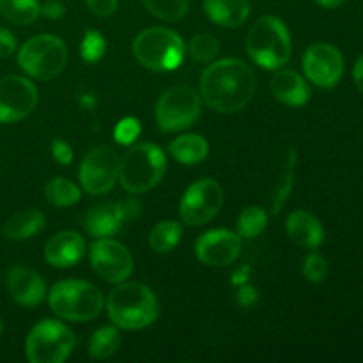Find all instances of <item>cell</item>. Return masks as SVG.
Masks as SVG:
<instances>
[{
  "mask_svg": "<svg viewBox=\"0 0 363 363\" xmlns=\"http://www.w3.org/2000/svg\"><path fill=\"white\" fill-rule=\"evenodd\" d=\"M257 80L247 62L223 59L213 62L201 78V94L209 108L220 113L243 110L254 98Z\"/></svg>",
  "mask_w": 363,
  "mask_h": 363,
  "instance_id": "1",
  "label": "cell"
},
{
  "mask_svg": "<svg viewBox=\"0 0 363 363\" xmlns=\"http://www.w3.org/2000/svg\"><path fill=\"white\" fill-rule=\"evenodd\" d=\"M108 318L117 328L140 330L158 319V298L149 287L137 282H121L106 300Z\"/></svg>",
  "mask_w": 363,
  "mask_h": 363,
  "instance_id": "2",
  "label": "cell"
},
{
  "mask_svg": "<svg viewBox=\"0 0 363 363\" xmlns=\"http://www.w3.org/2000/svg\"><path fill=\"white\" fill-rule=\"evenodd\" d=\"M247 50L250 59L264 69H280L293 53L289 28L280 18L261 16L248 30Z\"/></svg>",
  "mask_w": 363,
  "mask_h": 363,
  "instance_id": "3",
  "label": "cell"
},
{
  "mask_svg": "<svg viewBox=\"0 0 363 363\" xmlns=\"http://www.w3.org/2000/svg\"><path fill=\"white\" fill-rule=\"evenodd\" d=\"M167 158L162 147L151 142L133 145L119 160V181L130 194H145L162 181Z\"/></svg>",
  "mask_w": 363,
  "mask_h": 363,
  "instance_id": "4",
  "label": "cell"
},
{
  "mask_svg": "<svg viewBox=\"0 0 363 363\" xmlns=\"http://www.w3.org/2000/svg\"><path fill=\"white\" fill-rule=\"evenodd\" d=\"M48 303L57 318L85 323L99 315L103 308V294L98 287L84 280H62L52 287Z\"/></svg>",
  "mask_w": 363,
  "mask_h": 363,
  "instance_id": "5",
  "label": "cell"
},
{
  "mask_svg": "<svg viewBox=\"0 0 363 363\" xmlns=\"http://www.w3.org/2000/svg\"><path fill=\"white\" fill-rule=\"evenodd\" d=\"M133 55L152 71H174L184 59V43L179 34L167 27L145 28L135 38Z\"/></svg>",
  "mask_w": 363,
  "mask_h": 363,
  "instance_id": "6",
  "label": "cell"
},
{
  "mask_svg": "<svg viewBox=\"0 0 363 363\" xmlns=\"http://www.w3.org/2000/svg\"><path fill=\"white\" fill-rule=\"evenodd\" d=\"M18 64L28 77L35 80H50L66 67L67 48L57 35H35L20 48Z\"/></svg>",
  "mask_w": 363,
  "mask_h": 363,
  "instance_id": "7",
  "label": "cell"
},
{
  "mask_svg": "<svg viewBox=\"0 0 363 363\" xmlns=\"http://www.w3.org/2000/svg\"><path fill=\"white\" fill-rule=\"evenodd\" d=\"M73 332L60 321L45 319L38 323L25 340V353L32 363H60L74 350Z\"/></svg>",
  "mask_w": 363,
  "mask_h": 363,
  "instance_id": "8",
  "label": "cell"
},
{
  "mask_svg": "<svg viewBox=\"0 0 363 363\" xmlns=\"http://www.w3.org/2000/svg\"><path fill=\"white\" fill-rule=\"evenodd\" d=\"M202 110L201 96L188 85H176L162 94L156 103V123L167 133L190 128Z\"/></svg>",
  "mask_w": 363,
  "mask_h": 363,
  "instance_id": "9",
  "label": "cell"
},
{
  "mask_svg": "<svg viewBox=\"0 0 363 363\" xmlns=\"http://www.w3.org/2000/svg\"><path fill=\"white\" fill-rule=\"evenodd\" d=\"M223 204V190L215 179L195 181L184 191L179 204V216L186 225L201 227L218 215Z\"/></svg>",
  "mask_w": 363,
  "mask_h": 363,
  "instance_id": "10",
  "label": "cell"
},
{
  "mask_svg": "<svg viewBox=\"0 0 363 363\" xmlns=\"http://www.w3.org/2000/svg\"><path fill=\"white\" fill-rule=\"evenodd\" d=\"M78 176L87 194L101 195L112 190L119 179V158L116 151L108 145L91 149L82 160Z\"/></svg>",
  "mask_w": 363,
  "mask_h": 363,
  "instance_id": "11",
  "label": "cell"
},
{
  "mask_svg": "<svg viewBox=\"0 0 363 363\" xmlns=\"http://www.w3.org/2000/svg\"><path fill=\"white\" fill-rule=\"evenodd\" d=\"M91 266L99 279L121 284L133 272V257L124 245L112 238H98L89 250Z\"/></svg>",
  "mask_w": 363,
  "mask_h": 363,
  "instance_id": "12",
  "label": "cell"
},
{
  "mask_svg": "<svg viewBox=\"0 0 363 363\" xmlns=\"http://www.w3.org/2000/svg\"><path fill=\"white\" fill-rule=\"evenodd\" d=\"M38 89L25 77L11 74L0 78V123L25 119L38 105Z\"/></svg>",
  "mask_w": 363,
  "mask_h": 363,
  "instance_id": "13",
  "label": "cell"
},
{
  "mask_svg": "<svg viewBox=\"0 0 363 363\" xmlns=\"http://www.w3.org/2000/svg\"><path fill=\"white\" fill-rule=\"evenodd\" d=\"M303 71L305 77L318 87H335L344 74L342 53L328 43H315L305 52Z\"/></svg>",
  "mask_w": 363,
  "mask_h": 363,
  "instance_id": "14",
  "label": "cell"
},
{
  "mask_svg": "<svg viewBox=\"0 0 363 363\" xmlns=\"http://www.w3.org/2000/svg\"><path fill=\"white\" fill-rule=\"evenodd\" d=\"M140 215V204L133 199L119 202H103L89 209L85 216V229L96 238H110L123 229L124 223Z\"/></svg>",
  "mask_w": 363,
  "mask_h": 363,
  "instance_id": "15",
  "label": "cell"
},
{
  "mask_svg": "<svg viewBox=\"0 0 363 363\" xmlns=\"http://www.w3.org/2000/svg\"><path fill=\"white\" fill-rule=\"evenodd\" d=\"M195 254L206 266L222 268L233 264L241 254V236L227 229L204 233L195 243Z\"/></svg>",
  "mask_w": 363,
  "mask_h": 363,
  "instance_id": "16",
  "label": "cell"
},
{
  "mask_svg": "<svg viewBox=\"0 0 363 363\" xmlns=\"http://www.w3.org/2000/svg\"><path fill=\"white\" fill-rule=\"evenodd\" d=\"M7 291H9V296L23 307H35L46 296L43 277L27 266H14L7 273Z\"/></svg>",
  "mask_w": 363,
  "mask_h": 363,
  "instance_id": "17",
  "label": "cell"
},
{
  "mask_svg": "<svg viewBox=\"0 0 363 363\" xmlns=\"http://www.w3.org/2000/svg\"><path fill=\"white\" fill-rule=\"evenodd\" d=\"M85 252V241L77 230H62L50 238L45 245V259L55 268H71Z\"/></svg>",
  "mask_w": 363,
  "mask_h": 363,
  "instance_id": "18",
  "label": "cell"
},
{
  "mask_svg": "<svg viewBox=\"0 0 363 363\" xmlns=\"http://www.w3.org/2000/svg\"><path fill=\"white\" fill-rule=\"evenodd\" d=\"M286 229L291 241L301 248H318L325 241L323 223L319 222L318 216L303 211V209L291 213L289 218H287Z\"/></svg>",
  "mask_w": 363,
  "mask_h": 363,
  "instance_id": "19",
  "label": "cell"
},
{
  "mask_svg": "<svg viewBox=\"0 0 363 363\" xmlns=\"http://www.w3.org/2000/svg\"><path fill=\"white\" fill-rule=\"evenodd\" d=\"M272 92L280 103L289 106H303L311 99V87L305 78L293 69L277 71L272 78Z\"/></svg>",
  "mask_w": 363,
  "mask_h": 363,
  "instance_id": "20",
  "label": "cell"
},
{
  "mask_svg": "<svg viewBox=\"0 0 363 363\" xmlns=\"http://www.w3.org/2000/svg\"><path fill=\"white\" fill-rule=\"evenodd\" d=\"M204 13L216 25L236 28L250 16V0H204Z\"/></svg>",
  "mask_w": 363,
  "mask_h": 363,
  "instance_id": "21",
  "label": "cell"
},
{
  "mask_svg": "<svg viewBox=\"0 0 363 363\" xmlns=\"http://www.w3.org/2000/svg\"><path fill=\"white\" fill-rule=\"evenodd\" d=\"M45 222V215L39 209H23L7 220L4 225V234L14 241L28 240V238L35 236L39 230H43Z\"/></svg>",
  "mask_w": 363,
  "mask_h": 363,
  "instance_id": "22",
  "label": "cell"
},
{
  "mask_svg": "<svg viewBox=\"0 0 363 363\" xmlns=\"http://www.w3.org/2000/svg\"><path fill=\"white\" fill-rule=\"evenodd\" d=\"M169 151L174 160L184 165H194V163L202 162L209 152V144L201 135H181L172 144L169 145Z\"/></svg>",
  "mask_w": 363,
  "mask_h": 363,
  "instance_id": "23",
  "label": "cell"
},
{
  "mask_svg": "<svg viewBox=\"0 0 363 363\" xmlns=\"http://www.w3.org/2000/svg\"><path fill=\"white\" fill-rule=\"evenodd\" d=\"M181 236H183L181 223L174 222V220H165V222H160L158 225L152 227V230L149 233V247L156 254H169L179 243Z\"/></svg>",
  "mask_w": 363,
  "mask_h": 363,
  "instance_id": "24",
  "label": "cell"
},
{
  "mask_svg": "<svg viewBox=\"0 0 363 363\" xmlns=\"http://www.w3.org/2000/svg\"><path fill=\"white\" fill-rule=\"evenodd\" d=\"M121 340L123 337L116 326H103L98 332L92 333L91 340H89V354L96 360H106L116 354L121 346Z\"/></svg>",
  "mask_w": 363,
  "mask_h": 363,
  "instance_id": "25",
  "label": "cell"
},
{
  "mask_svg": "<svg viewBox=\"0 0 363 363\" xmlns=\"http://www.w3.org/2000/svg\"><path fill=\"white\" fill-rule=\"evenodd\" d=\"M45 197L50 204L57 206V208H67L80 201L82 191L73 181L66 179V177H55L46 184Z\"/></svg>",
  "mask_w": 363,
  "mask_h": 363,
  "instance_id": "26",
  "label": "cell"
},
{
  "mask_svg": "<svg viewBox=\"0 0 363 363\" xmlns=\"http://www.w3.org/2000/svg\"><path fill=\"white\" fill-rule=\"evenodd\" d=\"M0 13L16 25H30L41 14L38 0H0Z\"/></svg>",
  "mask_w": 363,
  "mask_h": 363,
  "instance_id": "27",
  "label": "cell"
},
{
  "mask_svg": "<svg viewBox=\"0 0 363 363\" xmlns=\"http://www.w3.org/2000/svg\"><path fill=\"white\" fill-rule=\"evenodd\" d=\"M236 225L241 238L252 240V238H257L266 229V225H268V215L259 206H250V208H245L240 213Z\"/></svg>",
  "mask_w": 363,
  "mask_h": 363,
  "instance_id": "28",
  "label": "cell"
},
{
  "mask_svg": "<svg viewBox=\"0 0 363 363\" xmlns=\"http://www.w3.org/2000/svg\"><path fill=\"white\" fill-rule=\"evenodd\" d=\"M144 6L160 20L177 21L186 16L190 0H144Z\"/></svg>",
  "mask_w": 363,
  "mask_h": 363,
  "instance_id": "29",
  "label": "cell"
},
{
  "mask_svg": "<svg viewBox=\"0 0 363 363\" xmlns=\"http://www.w3.org/2000/svg\"><path fill=\"white\" fill-rule=\"evenodd\" d=\"M188 52L194 57L197 62L208 64L218 55L220 43L215 35L211 34H197L191 38L190 45H188Z\"/></svg>",
  "mask_w": 363,
  "mask_h": 363,
  "instance_id": "30",
  "label": "cell"
},
{
  "mask_svg": "<svg viewBox=\"0 0 363 363\" xmlns=\"http://www.w3.org/2000/svg\"><path fill=\"white\" fill-rule=\"evenodd\" d=\"M294 167H296V151H294V149H289L286 169H284V176L282 179H280L279 186H277L275 194H273L272 211L275 213V215L282 209L284 202L287 201V197H289L291 194V188H293V183H294Z\"/></svg>",
  "mask_w": 363,
  "mask_h": 363,
  "instance_id": "31",
  "label": "cell"
},
{
  "mask_svg": "<svg viewBox=\"0 0 363 363\" xmlns=\"http://www.w3.org/2000/svg\"><path fill=\"white\" fill-rule=\"evenodd\" d=\"M106 52V41L98 30H87L80 45V55L87 62H98Z\"/></svg>",
  "mask_w": 363,
  "mask_h": 363,
  "instance_id": "32",
  "label": "cell"
},
{
  "mask_svg": "<svg viewBox=\"0 0 363 363\" xmlns=\"http://www.w3.org/2000/svg\"><path fill=\"white\" fill-rule=\"evenodd\" d=\"M328 275V262L323 255L308 254L303 261V277L308 282L319 284Z\"/></svg>",
  "mask_w": 363,
  "mask_h": 363,
  "instance_id": "33",
  "label": "cell"
},
{
  "mask_svg": "<svg viewBox=\"0 0 363 363\" xmlns=\"http://www.w3.org/2000/svg\"><path fill=\"white\" fill-rule=\"evenodd\" d=\"M140 131V121L135 119V117H124V119H121L119 123H117L116 130H113V137H116L117 144L130 145L137 140Z\"/></svg>",
  "mask_w": 363,
  "mask_h": 363,
  "instance_id": "34",
  "label": "cell"
},
{
  "mask_svg": "<svg viewBox=\"0 0 363 363\" xmlns=\"http://www.w3.org/2000/svg\"><path fill=\"white\" fill-rule=\"evenodd\" d=\"M52 155L60 165H69L73 162V149H71L67 142L60 140V138H55L52 142Z\"/></svg>",
  "mask_w": 363,
  "mask_h": 363,
  "instance_id": "35",
  "label": "cell"
},
{
  "mask_svg": "<svg viewBox=\"0 0 363 363\" xmlns=\"http://www.w3.org/2000/svg\"><path fill=\"white\" fill-rule=\"evenodd\" d=\"M85 2H87V7L91 9V13L101 18L116 13L117 6H119V0H85Z\"/></svg>",
  "mask_w": 363,
  "mask_h": 363,
  "instance_id": "36",
  "label": "cell"
},
{
  "mask_svg": "<svg viewBox=\"0 0 363 363\" xmlns=\"http://www.w3.org/2000/svg\"><path fill=\"white\" fill-rule=\"evenodd\" d=\"M16 52V39L6 28H0V59L11 57Z\"/></svg>",
  "mask_w": 363,
  "mask_h": 363,
  "instance_id": "37",
  "label": "cell"
},
{
  "mask_svg": "<svg viewBox=\"0 0 363 363\" xmlns=\"http://www.w3.org/2000/svg\"><path fill=\"white\" fill-rule=\"evenodd\" d=\"M257 301V291L252 286H243L240 291H238V303L243 308L252 307V305Z\"/></svg>",
  "mask_w": 363,
  "mask_h": 363,
  "instance_id": "38",
  "label": "cell"
},
{
  "mask_svg": "<svg viewBox=\"0 0 363 363\" xmlns=\"http://www.w3.org/2000/svg\"><path fill=\"white\" fill-rule=\"evenodd\" d=\"M41 13L45 14V16L53 18V20H57V18L64 16V13H66V9H64L62 4L57 2V0H53V2H46L45 6H41Z\"/></svg>",
  "mask_w": 363,
  "mask_h": 363,
  "instance_id": "39",
  "label": "cell"
},
{
  "mask_svg": "<svg viewBox=\"0 0 363 363\" xmlns=\"http://www.w3.org/2000/svg\"><path fill=\"white\" fill-rule=\"evenodd\" d=\"M353 78H354V85H357L358 91L363 94V55L357 60V62H354Z\"/></svg>",
  "mask_w": 363,
  "mask_h": 363,
  "instance_id": "40",
  "label": "cell"
},
{
  "mask_svg": "<svg viewBox=\"0 0 363 363\" xmlns=\"http://www.w3.org/2000/svg\"><path fill=\"white\" fill-rule=\"evenodd\" d=\"M315 2H318L321 7H325V9H335V7L342 6L346 0H315Z\"/></svg>",
  "mask_w": 363,
  "mask_h": 363,
  "instance_id": "41",
  "label": "cell"
},
{
  "mask_svg": "<svg viewBox=\"0 0 363 363\" xmlns=\"http://www.w3.org/2000/svg\"><path fill=\"white\" fill-rule=\"evenodd\" d=\"M0 330H2V325H0Z\"/></svg>",
  "mask_w": 363,
  "mask_h": 363,
  "instance_id": "42",
  "label": "cell"
}]
</instances>
